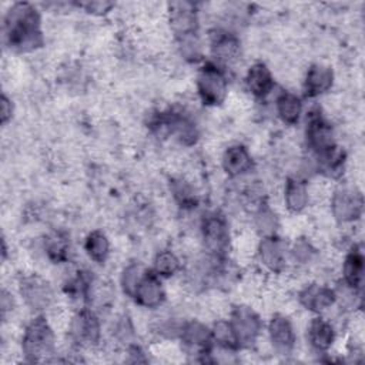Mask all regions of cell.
<instances>
[{
	"label": "cell",
	"instance_id": "cell-1",
	"mask_svg": "<svg viewBox=\"0 0 365 365\" xmlns=\"http://www.w3.org/2000/svg\"><path fill=\"white\" fill-rule=\"evenodd\" d=\"M3 40L14 53H31L43 47V19L33 3L16 1L3 16Z\"/></svg>",
	"mask_w": 365,
	"mask_h": 365
},
{
	"label": "cell",
	"instance_id": "cell-2",
	"mask_svg": "<svg viewBox=\"0 0 365 365\" xmlns=\"http://www.w3.org/2000/svg\"><path fill=\"white\" fill-rule=\"evenodd\" d=\"M57 335L46 314H34L24 325L20 349L26 362H47L56 354Z\"/></svg>",
	"mask_w": 365,
	"mask_h": 365
},
{
	"label": "cell",
	"instance_id": "cell-3",
	"mask_svg": "<svg viewBox=\"0 0 365 365\" xmlns=\"http://www.w3.org/2000/svg\"><path fill=\"white\" fill-rule=\"evenodd\" d=\"M195 91L198 100L205 107L222 106L227 101L230 91L227 68L212 60L202 61L195 74Z\"/></svg>",
	"mask_w": 365,
	"mask_h": 365
},
{
	"label": "cell",
	"instance_id": "cell-4",
	"mask_svg": "<svg viewBox=\"0 0 365 365\" xmlns=\"http://www.w3.org/2000/svg\"><path fill=\"white\" fill-rule=\"evenodd\" d=\"M150 127L175 140L184 147L195 145L200 140V130L195 120L184 110L168 108L151 115Z\"/></svg>",
	"mask_w": 365,
	"mask_h": 365
},
{
	"label": "cell",
	"instance_id": "cell-5",
	"mask_svg": "<svg viewBox=\"0 0 365 365\" xmlns=\"http://www.w3.org/2000/svg\"><path fill=\"white\" fill-rule=\"evenodd\" d=\"M200 235L205 254L211 258L225 259L232 248V232L230 222L220 211L204 214L200 222Z\"/></svg>",
	"mask_w": 365,
	"mask_h": 365
},
{
	"label": "cell",
	"instance_id": "cell-6",
	"mask_svg": "<svg viewBox=\"0 0 365 365\" xmlns=\"http://www.w3.org/2000/svg\"><path fill=\"white\" fill-rule=\"evenodd\" d=\"M305 144L315 160L328 155L339 147L331 121L318 107L311 108L307 113Z\"/></svg>",
	"mask_w": 365,
	"mask_h": 365
},
{
	"label": "cell",
	"instance_id": "cell-7",
	"mask_svg": "<svg viewBox=\"0 0 365 365\" xmlns=\"http://www.w3.org/2000/svg\"><path fill=\"white\" fill-rule=\"evenodd\" d=\"M70 342L78 349H93L100 345L103 338V327L98 314L83 305L77 308L68 319Z\"/></svg>",
	"mask_w": 365,
	"mask_h": 365
},
{
	"label": "cell",
	"instance_id": "cell-8",
	"mask_svg": "<svg viewBox=\"0 0 365 365\" xmlns=\"http://www.w3.org/2000/svg\"><path fill=\"white\" fill-rule=\"evenodd\" d=\"M228 322L240 346V351L252 348L264 331V321L258 311L248 304H235L230 314Z\"/></svg>",
	"mask_w": 365,
	"mask_h": 365
},
{
	"label": "cell",
	"instance_id": "cell-9",
	"mask_svg": "<svg viewBox=\"0 0 365 365\" xmlns=\"http://www.w3.org/2000/svg\"><path fill=\"white\" fill-rule=\"evenodd\" d=\"M17 291L23 304L34 314H44L56 301L51 284L36 272L23 274L17 281Z\"/></svg>",
	"mask_w": 365,
	"mask_h": 365
},
{
	"label": "cell",
	"instance_id": "cell-10",
	"mask_svg": "<svg viewBox=\"0 0 365 365\" xmlns=\"http://www.w3.org/2000/svg\"><path fill=\"white\" fill-rule=\"evenodd\" d=\"M182 349L188 355H195L197 361L208 362L214 354V342L211 335V327L200 319H187L180 325L177 335Z\"/></svg>",
	"mask_w": 365,
	"mask_h": 365
},
{
	"label": "cell",
	"instance_id": "cell-11",
	"mask_svg": "<svg viewBox=\"0 0 365 365\" xmlns=\"http://www.w3.org/2000/svg\"><path fill=\"white\" fill-rule=\"evenodd\" d=\"M364 194L355 185H338L329 197L332 218L342 225L355 224L364 215Z\"/></svg>",
	"mask_w": 365,
	"mask_h": 365
},
{
	"label": "cell",
	"instance_id": "cell-12",
	"mask_svg": "<svg viewBox=\"0 0 365 365\" xmlns=\"http://www.w3.org/2000/svg\"><path fill=\"white\" fill-rule=\"evenodd\" d=\"M167 23L175 41L200 36L197 6L191 1H171L167 4Z\"/></svg>",
	"mask_w": 365,
	"mask_h": 365
},
{
	"label": "cell",
	"instance_id": "cell-13",
	"mask_svg": "<svg viewBox=\"0 0 365 365\" xmlns=\"http://www.w3.org/2000/svg\"><path fill=\"white\" fill-rule=\"evenodd\" d=\"M255 258L268 274H284L289 262L288 244L278 234L259 237L255 247Z\"/></svg>",
	"mask_w": 365,
	"mask_h": 365
},
{
	"label": "cell",
	"instance_id": "cell-14",
	"mask_svg": "<svg viewBox=\"0 0 365 365\" xmlns=\"http://www.w3.org/2000/svg\"><path fill=\"white\" fill-rule=\"evenodd\" d=\"M267 335L277 355L288 356L297 346V331L291 318L282 312H274L267 322Z\"/></svg>",
	"mask_w": 365,
	"mask_h": 365
},
{
	"label": "cell",
	"instance_id": "cell-15",
	"mask_svg": "<svg viewBox=\"0 0 365 365\" xmlns=\"http://www.w3.org/2000/svg\"><path fill=\"white\" fill-rule=\"evenodd\" d=\"M297 301L299 307L312 315H324L336 305V295L334 287L312 281L299 288L297 292Z\"/></svg>",
	"mask_w": 365,
	"mask_h": 365
},
{
	"label": "cell",
	"instance_id": "cell-16",
	"mask_svg": "<svg viewBox=\"0 0 365 365\" xmlns=\"http://www.w3.org/2000/svg\"><path fill=\"white\" fill-rule=\"evenodd\" d=\"M131 299L138 307L147 309H157L163 307L167 299L163 278H160L151 268H145Z\"/></svg>",
	"mask_w": 365,
	"mask_h": 365
},
{
	"label": "cell",
	"instance_id": "cell-17",
	"mask_svg": "<svg viewBox=\"0 0 365 365\" xmlns=\"http://www.w3.org/2000/svg\"><path fill=\"white\" fill-rule=\"evenodd\" d=\"M210 50L212 61L221 67L238 60L241 54V41L240 38L225 29H214L210 33Z\"/></svg>",
	"mask_w": 365,
	"mask_h": 365
},
{
	"label": "cell",
	"instance_id": "cell-18",
	"mask_svg": "<svg viewBox=\"0 0 365 365\" xmlns=\"http://www.w3.org/2000/svg\"><path fill=\"white\" fill-rule=\"evenodd\" d=\"M335 83V73L331 66L324 63H312L307 68L302 80V94L305 98L314 100L329 93Z\"/></svg>",
	"mask_w": 365,
	"mask_h": 365
},
{
	"label": "cell",
	"instance_id": "cell-19",
	"mask_svg": "<svg viewBox=\"0 0 365 365\" xmlns=\"http://www.w3.org/2000/svg\"><path fill=\"white\" fill-rule=\"evenodd\" d=\"M336 341L334 324L324 315H314L307 325V342L315 354H328Z\"/></svg>",
	"mask_w": 365,
	"mask_h": 365
},
{
	"label": "cell",
	"instance_id": "cell-20",
	"mask_svg": "<svg viewBox=\"0 0 365 365\" xmlns=\"http://www.w3.org/2000/svg\"><path fill=\"white\" fill-rule=\"evenodd\" d=\"M244 86L254 98L264 100L274 91L275 78L264 61H255L245 71Z\"/></svg>",
	"mask_w": 365,
	"mask_h": 365
},
{
	"label": "cell",
	"instance_id": "cell-21",
	"mask_svg": "<svg viewBox=\"0 0 365 365\" xmlns=\"http://www.w3.org/2000/svg\"><path fill=\"white\" fill-rule=\"evenodd\" d=\"M311 202V192L308 182L304 178L289 175L284 181L282 187V204L284 208L292 214H302Z\"/></svg>",
	"mask_w": 365,
	"mask_h": 365
},
{
	"label": "cell",
	"instance_id": "cell-22",
	"mask_svg": "<svg viewBox=\"0 0 365 365\" xmlns=\"http://www.w3.org/2000/svg\"><path fill=\"white\" fill-rule=\"evenodd\" d=\"M254 167V158L250 150L241 144L235 143L228 145L221 154V168L224 174L230 178H238L248 174Z\"/></svg>",
	"mask_w": 365,
	"mask_h": 365
},
{
	"label": "cell",
	"instance_id": "cell-23",
	"mask_svg": "<svg viewBox=\"0 0 365 365\" xmlns=\"http://www.w3.org/2000/svg\"><path fill=\"white\" fill-rule=\"evenodd\" d=\"M365 275V258L362 247L359 244H352L342 259L341 265V282L345 285L362 291Z\"/></svg>",
	"mask_w": 365,
	"mask_h": 365
},
{
	"label": "cell",
	"instance_id": "cell-24",
	"mask_svg": "<svg viewBox=\"0 0 365 365\" xmlns=\"http://www.w3.org/2000/svg\"><path fill=\"white\" fill-rule=\"evenodd\" d=\"M275 113L284 124L295 125L304 114V101L298 94L282 90L275 97Z\"/></svg>",
	"mask_w": 365,
	"mask_h": 365
},
{
	"label": "cell",
	"instance_id": "cell-25",
	"mask_svg": "<svg viewBox=\"0 0 365 365\" xmlns=\"http://www.w3.org/2000/svg\"><path fill=\"white\" fill-rule=\"evenodd\" d=\"M83 248L88 259L98 265L106 264L111 254V242L107 234L101 230L90 231L84 238Z\"/></svg>",
	"mask_w": 365,
	"mask_h": 365
},
{
	"label": "cell",
	"instance_id": "cell-26",
	"mask_svg": "<svg viewBox=\"0 0 365 365\" xmlns=\"http://www.w3.org/2000/svg\"><path fill=\"white\" fill-rule=\"evenodd\" d=\"M44 254L53 264H63L70 259V238L63 231H54L44 240Z\"/></svg>",
	"mask_w": 365,
	"mask_h": 365
},
{
	"label": "cell",
	"instance_id": "cell-27",
	"mask_svg": "<svg viewBox=\"0 0 365 365\" xmlns=\"http://www.w3.org/2000/svg\"><path fill=\"white\" fill-rule=\"evenodd\" d=\"M151 269L160 278L168 279V278H173L174 275H177L182 269V261L178 257V254H175L173 250L164 248V250H160L155 252V255L153 258Z\"/></svg>",
	"mask_w": 365,
	"mask_h": 365
},
{
	"label": "cell",
	"instance_id": "cell-28",
	"mask_svg": "<svg viewBox=\"0 0 365 365\" xmlns=\"http://www.w3.org/2000/svg\"><path fill=\"white\" fill-rule=\"evenodd\" d=\"M254 227L255 231L259 234V237L278 234L279 228V218L277 212L272 210V207L261 200L254 211Z\"/></svg>",
	"mask_w": 365,
	"mask_h": 365
},
{
	"label": "cell",
	"instance_id": "cell-29",
	"mask_svg": "<svg viewBox=\"0 0 365 365\" xmlns=\"http://www.w3.org/2000/svg\"><path fill=\"white\" fill-rule=\"evenodd\" d=\"M170 190L174 201L181 210H194L198 205V195L190 181L178 177L170 181Z\"/></svg>",
	"mask_w": 365,
	"mask_h": 365
},
{
	"label": "cell",
	"instance_id": "cell-30",
	"mask_svg": "<svg viewBox=\"0 0 365 365\" xmlns=\"http://www.w3.org/2000/svg\"><path fill=\"white\" fill-rule=\"evenodd\" d=\"M211 335H212V342L214 348H220L224 352L235 354L240 351V346L237 344V339L234 336V332L230 327L228 319H217L211 325Z\"/></svg>",
	"mask_w": 365,
	"mask_h": 365
},
{
	"label": "cell",
	"instance_id": "cell-31",
	"mask_svg": "<svg viewBox=\"0 0 365 365\" xmlns=\"http://www.w3.org/2000/svg\"><path fill=\"white\" fill-rule=\"evenodd\" d=\"M318 250L307 237H298L291 244H288V258L295 265L304 267L314 261Z\"/></svg>",
	"mask_w": 365,
	"mask_h": 365
},
{
	"label": "cell",
	"instance_id": "cell-32",
	"mask_svg": "<svg viewBox=\"0 0 365 365\" xmlns=\"http://www.w3.org/2000/svg\"><path fill=\"white\" fill-rule=\"evenodd\" d=\"M145 265H143L138 261H131L127 265H124V268L120 272V288L123 291V294L127 298H133V294L135 291L137 284L140 282L144 271H145Z\"/></svg>",
	"mask_w": 365,
	"mask_h": 365
},
{
	"label": "cell",
	"instance_id": "cell-33",
	"mask_svg": "<svg viewBox=\"0 0 365 365\" xmlns=\"http://www.w3.org/2000/svg\"><path fill=\"white\" fill-rule=\"evenodd\" d=\"M78 6L93 16H106L114 9L115 4L111 1H87V3H80Z\"/></svg>",
	"mask_w": 365,
	"mask_h": 365
},
{
	"label": "cell",
	"instance_id": "cell-34",
	"mask_svg": "<svg viewBox=\"0 0 365 365\" xmlns=\"http://www.w3.org/2000/svg\"><path fill=\"white\" fill-rule=\"evenodd\" d=\"M13 115H14L13 100L6 93H3L1 100H0V121H1V125H7L11 121Z\"/></svg>",
	"mask_w": 365,
	"mask_h": 365
},
{
	"label": "cell",
	"instance_id": "cell-35",
	"mask_svg": "<svg viewBox=\"0 0 365 365\" xmlns=\"http://www.w3.org/2000/svg\"><path fill=\"white\" fill-rule=\"evenodd\" d=\"M0 308H1V317H3V318H6V315L14 309V297H13V294H11L9 289H6V288L1 289Z\"/></svg>",
	"mask_w": 365,
	"mask_h": 365
}]
</instances>
